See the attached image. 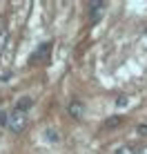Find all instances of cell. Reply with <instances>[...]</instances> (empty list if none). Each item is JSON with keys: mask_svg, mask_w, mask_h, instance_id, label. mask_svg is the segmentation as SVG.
Wrapping results in <instances>:
<instances>
[{"mask_svg": "<svg viewBox=\"0 0 147 154\" xmlns=\"http://www.w3.org/2000/svg\"><path fill=\"white\" fill-rule=\"evenodd\" d=\"M7 127L14 132V134H20V132L27 127V116H25L22 112H16V109H14V112L9 114V125Z\"/></svg>", "mask_w": 147, "mask_h": 154, "instance_id": "6da1fadb", "label": "cell"}, {"mask_svg": "<svg viewBox=\"0 0 147 154\" xmlns=\"http://www.w3.org/2000/svg\"><path fill=\"white\" fill-rule=\"evenodd\" d=\"M51 47H54V42H43V45L29 56V63H47L49 56H51Z\"/></svg>", "mask_w": 147, "mask_h": 154, "instance_id": "7a4b0ae2", "label": "cell"}, {"mask_svg": "<svg viewBox=\"0 0 147 154\" xmlns=\"http://www.w3.org/2000/svg\"><path fill=\"white\" fill-rule=\"evenodd\" d=\"M105 9H107V5H105L103 0H92V2H87V14H89V20H92V23H96V20L105 14Z\"/></svg>", "mask_w": 147, "mask_h": 154, "instance_id": "3957f363", "label": "cell"}, {"mask_svg": "<svg viewBox=\"0 0 147 154\" xmlns=\"http://www.w3.org/2000/svg\"><path fill=\"white\" fill-rule=\"evenodd\" d=\"M31 105H34V98H31V96H22L20 100H16L14 109H16V112H22V114H27V109H31Z\"/></svg>", "mask_w": 147, "mask_h": 154, "instance_id": "277c9868", "label": "cell"}, {"mask_svg": "<svg viewBox=\"0 0 147 154\" xmlns=\"http://www.w3.org/2000/svg\"><path fill=\"white\" fill-rule=\"evenodd\" d=\"M69 116H74V119H80L82 116V103L78 98H74V100H69Z\"/></svg>", "mask_w": 147, "mask_h": 154, "instance_id": "5b68a950", "label": "cell"}, {"mask_svg": "<svg viewBox=\"0 0 147 154\" xmlns=\"http://www.w3.org/2000/svg\"><path fill=\"white\" fill-rule=\"evenodd\" d=\"M120 123H123V116H112V119H107L105 121V130H112V127H118Z\"/></svg>", "mask_w": 147, "mask_h": 154, "instance_id": "8992f818", "label": "cell"}, {"mask_svg": "<svg viewBox=\"0 0 147 154\" xmlns=\"http://www.w3.org/2000/svg\"><path fill=\"white\" fill-rule=\"evenodd\" d=\"M45 134H47V141H54V143L60 141V136H58V132H56V130H47Z\"/></svg>", "mask_w": 147, "mask_h": 154, "instance_id": "52a82bcc", "label": "cell"}, {"mask_svg": "<svg viewBox=\"0 0 147 154\" xmlns=\"http://www.w3.org/2000/svg\"><path fill=\"white\" fill-rule=\"evenodd\" d=\"M116 154H134V147H129V145H123V147H118Z\"/></svg>", "mask_w": 147, "mask_h": 154, "instance_id": "ba28073f", "label": "cell"}, {"mask_svg": "<svg viewBox=\"0 0 147 154\" xmlns=\"http://www.w3.org/2000/svg\"><path fill=\"white\" fill-rule=\"evenodd\" d=\"M0 125H2V127L9 125V114L7 112H0Z\"/></svg>", "mask_w": 147, "mask_h": 154, "instance_id": "9c48e42d", "label": "cell"}, {"mask_svg": "<svg viewBox=\"0 0 147 154\" xmlns=\"http://www.w3.org/2000/svg\"><path fill=\"white\" fill-rule=\"evenodd\" d=\"M134 154H147V145H140V147H134Z\"/></svg>", "mask_w": 147, "mask_h": 154, "instance_id": "30bf717a", "label": "cell"}, {"mask_svg": "<svg viewBox=\"0 0 147 154\" xmlns=\"http://www.w3.org/2000/svg\"><path fill=\"white\" fill-rule=\"evenodd\" d=\"M116 105H118V107H125V105H127V98H125V96H120V98L116 100Z\"/></svg>", "mask_w": 147, "mask_h": 154, "instance_id": "8fae6325", "label": "cell"}, {"mask_svg": "<svg viewBox=\"0 0 147 154\" xmlns=\"http://www.w3.org/2000/svg\"><path fill=\"white\" fill-rule=\"evenodd\" d=\"M136 132H138V134H143V136H145V134H147V125H138V130H136Z\"/></svg>", "mask_w": 147, "mask_h": 154, "instance_id": "7c38bea8", "label": "cell"}]
</instances>
